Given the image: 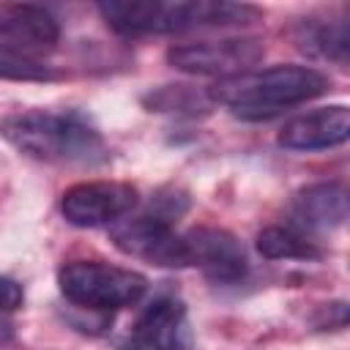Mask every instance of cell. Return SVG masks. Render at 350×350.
<instances>
[{
	"label": "cell",
	"mask_w": 350,
	"mask_h": 350,
	"mask_svg": "<svg viewBox=\"0 0 350 350\" xmlns=\"http://www.w3.org/2000/svg\"><path fill=\"white\" fill-rule=\"evenodd\" d=\"M137 205V189L120 180H85L74 183L60 197V211L74 227L115 224Z\"/></svg>",
	"instance_id": "7"
},
{
	"label": "cell",
	"mask_w": 350,
	"mask_h": 350,
	"mask_svg": "<svg viewBox=\"0 0 350 350\" xmlns=\"http://www.w3.org/2000/svg\"><path fill=\"white\" fill-rule=\"evenodd\" d=\"M98 14L123 36H164L194 27L252 25L262 16L254 5L224 0H107L98 3Z\"/></svg>",
	"instance_id": "2"
},
{
	"label": "cell",
	"mask_w": 350,
	"mask_h": 350,
	"mask_svg": "<svg viewBox=\"0 0 350 350\" xmlns=\"http://www.w3.org/2000/svg\"><path fill=\"white\" fill-rule=\"evenodd\" d=\"M350 109L345 104L320 107L287 120L279 131V145L287 150H325L347 142Z\"/></svg>",
	"instance_id": "11"
},
{
	"label": "cell",
	"mask_w": 350,
	"mask_h": 350,
	"mask_svg": "<svg viewBox=\"0 0 350 350\" xmlns=\"http://www.w3.org/2000/svg\"><path fill=\"white\" fill-rule=\"evenodd\" d=\"M112 243L142 262L159 265V268H186L189 265V252L183 235L175 232L172 221L156 216V213H142L131 219H118L109 227Z\"/></svg>",
	"instance_id": "6"
},
{
	"label": "cell",
	"mask_w": 350,
	"mask_h": 350,
	"mask_svg": "<svg viewBox=\"0 0 350 350\" xmlns=\"http://www.w3.org/2000/svg\"><path fill=\"white\" fill-rule=\"evenodd\" d=\"M293 230L309 238V232H328L345 224L347 219V191L342 183H312L304 186L290 205Z\"/></svg>",
	"instance_id": "12"
},
{
	"label": "cell",
	"mask_w": 350,
	"mask_h": 350,
	"mask_svg": "<svg viewBox=\"0 0 350 350\" xmlns=\"http://www.w3.org/2000/svg\"><path fill=\"white\" fill-rule=\"evenodd\" d=\"M191 331L186 306L178 298H153L134 320L126 347L131 350H189Z\"/></svg>",
	"instance_id": "10"
},
{
	"label": "cell",
	"mask_w": 350,
	"mask_h": 350,
	"mask_svg": "<svg viewBox=\"0 0 350 350\" xmlns=\"http://www.w3.org/2000/svg\"><path fill=\"white\" fill-rule=\"evenodd\" d=\"M331 88V79L312 66H271L262 71H246L230 79H219L208 88L211 101L230 107L243 120H265L290 107L312 101Z\"/></svg>",
	"instance_id": "3"
},
{
	"label": "cell",
	"mask_w": 350,
	"mask_h": 350,
	"mask_svg": "<svg viewBox=\"0 0 350 350\" xmlns=\"http://www.w3.org/2000/svg\"><path fill=\"white\" fill-rule=\"evenodd\" d=\"M293 41L301 52L334 60L339 66L347 63V49H350V30L345 16H306L295 22L293 27Z\"/></svg>",
	"instance_id": "13"
},
{
	"label": "cell",
	"mask_w": 350,
	"mask_h": 350,
	"mask_svg": "<svg viewBox=\"0 0 350 350\" xmlns=\"http://www.w3.org/2000/svg\"><path fill=\"white\" fill-rule=\"evenodd\" d=\"M265 55V44L260 38H219V41H191V44H175L167 49L170 66H175L183 74L197 77H219L230 79L238 74L252 71Z\"/></svg>",
	"instance_id": "5"
},
{
	"label": "cell",
	"mask_w": 350,
	"mask_h": 350,
	"mask_svg": "<svg viewBox=\"0 0 350 350\" xmlns=\"http://www.w3.org/2000/svg\"><path fill=\"white\" fill-rule=\"evenodd\" d=\"M57 284L68 304L88 312H118L134 306L148 290L142 273L96 260L66 262L57 271Z\"/></svg>",
	"instance_id": "4"
},
{
	"label": "cell",
	"mask_w": 350,
	"mask_h": 350,
	"mask_svg": "<svg viewBox=\"0 0 350 350\" xmlns=\"http://www.w3.org/2000/svg\"><path fill=\"white\" fill-rule=\"evenodd\" d=\"M183 241L189 252V265H197L208 279L219 284H232L246 276L249 260L232 232L219 227H194L183 235Z\"/></svg>",
	"instance_id": "9"
},
{
	"label": "cell",
	"mask_w": 350,
	"mask_h": 350,
	"mask_svg": "<svg viewBox=\"0 0 350 350\" xmlns=\"http://www.w3.org/2000/svg\"><path fill=\"white\" fill-rule=\"evenodd\" d=\"M257 252L268 260H314L320 257V249L312 238L301 235L293 227H265L257 235Z\"/></svg>",
	"instance_id": "14"
},
{
	"label": "cell",
	"mask_w": 350,
	"mask_h": 350,
	"mask_svg": "<svg viewBox=\"0 0 350 350\" xmlns=\"http://www.w3.org/2000/svg\"><path fill=\"white\" fill-rule=\"evenodd\" d=\"M60 74L46 66L44 60H33L8 49H0V79H11V82H52Z\"/></svg>",
	"instance_id": "16"
},
{
	"label": "cell",
	"mask_w": 350,
	"mask_h": 350,
	"mask_svg": "<svg viewBox=\"0 0 350 350\" xmlns=\"http://www.w3.org/2000/svg\"><path fill=\"white\" fill-rule=\"evenodd\" d=\"M25 301V293L22 287L8 279V276H0V314H8V312H16Z\"/></svg>",
	"instance_id": "17"
},
{
	"label": "cell",
	"mask_w": 350,
	"mask_h": 350,
	"mask_svg": "<svg viewBox=\"0 0 350 350\" xmlns=\"http://www.w3.org/2000/svg\"><path fill=\"white\" fill-rule=\"evenodd\" d=\"M57 19L33 3H0V49L41 60L57 46Z\"/></svg>",
	"instance_id": "8"
},
{
	"label": "cell",
	"mask_w": 350,
	"mask_h": 350,
	"mask_svg": "<svg viewBox=\"0 0 350 350\" xmlns=\"http://www.w3.org/2000/svg\"><path fill=\"white\" fill-rule=\"evenodd\" d=\"M0 134L19 153L46 164L93 167L107 159L104 137L77 112L22 109L0 120Z\"/></svg>",
	"instance_id": "1"
},
{
	"label": "cell",
	"mask_w": 350,
	"mask_h": 350,
	"mask_svg": "<svg viewBox=\"0 0 350 350\" xmlns=\"http://www.w3.org/2000/svg\"><path fill=\"white\" fill-rule=\"evenodd\" d=\"M145 104L156 112H197L205 109L211 101L208 88L205 90H191L186 85H167L150 96H145Z\"/></svg>",
	"instance_id": "15"
}]
</instances>
